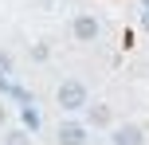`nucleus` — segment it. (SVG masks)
<instances>
[{
	"label": "nucleus",
	"mask_w": 149,
	"mask_h": 145,
	"mask_svg": "<svg viewBox=\"0 0 149 145\" xmlns=\"http://www.w3.org/2000/svg\"><path fill=\"white\" fill-rule=\"evenodd\" d=\"M110 145H145V130L137 122H122L110 130Z\"/></svg>",
	"instance_id": "nucleus-3"
},
{
	"label": "nucleus",
	"mask_w": 149,
	"mask_h": 145,
	"mask_svg": "<svg viewBox=\"0 0 149 145\" xmlns=\"http://www.w3.org/2000/svg\"><path fill=\"white\" fill-rule=\"evenodd\" d=\"M8 75H12V55L0 47V78H8Z\"/></svg>",
	"instance_id": "nucleus-9"
},
{
	"label": "nucleus",
	"mask_w": 149,
	"mask_h": 145,
	"mask_svg": "<svg viewBox=\"0 0 149 145\" xmlns=\"http://www.w3.org/2000/svg\"><path fill=\"white\" fill-rule=\"evenodd\" d=\"M55 102H59L63 114H79V110L90 102V90H86V83H82V78H63L59 90H55Z\"/></svg>",
	"instance_id": "nucleus-1"
},
{
	"label": "nucleus",
	"mask_w": 149,
	"mask_h": 145,
	"mask_svg": "<svg viewBox=\"0 0 149 145\" xmlns=\"http://www.w3.org/2000/svg\"><path fill=\"white\" fill-rule=\"evenodd\" d=\"M98 31H102V24H98V16H90V12H79L71 20V35L79 39V43H94Z\"/></svg>",
	"instance_id": "nucleus-2"
},
{
	"label": "nucleus",
	"mask_w": 149,
	"mask_h": 145,
	"mask_svg": "<svg viewBox=\"0 0 149 145\" xmlns=\"http://www.w3.org/2000/svg\"><path fill=\"white\" fill-rule=\"evenodd\" d=\"M4 145H31V137H28V130H8Z\"/></svg>",
	"instance_id": "nucleus-7"
},
{
	"label": "nucleus",
	"mask_w": 149,
	"mask_h": 145,
	"mask_svg": "<svg viewBox=\"0 0 149 145\" xmlns=\"http://www.w3.org/2000/svg\"><path fill=\"white\" fill-rule=\"evenodd\" d=\"M20 118H24V130H28V133L39 130V110L31 106V102H28V106H20Z\"/></svg>",
	"instance_id": "nucleus-6"
},
{
	"label": "nucleus",
	"mask_w": 149,
	"mask_h": 145,
	"mask_svg": "<svg viewBox=\"0 0 149 145\" xmlns=\"http://www.w3.org/2000/svg\"><path fill=\"white\" fill-rule=\"evenodd\" d=\"M141 8H149V0H141Z\"/></svg>",
	"instance_id": "nucleus-12"
},
{
	"label": "nucleus",
	"mask_w": 149,
	"mask_h": 145,
	"mask_svg": "<svg viewBox=\"0 0 149 145\" xmlns=\"http://www.w3.org/2000/svg\"><path fill=\"white\" fill-rule=\"evenodd\" d=\"M31 59H36V63H47V59H51V47H47V43H31Z\"/></svg>",
	"instance_id": "nucleus-8"
},
{
	"label": "nucleus",
	"mask_w": 149,
	"mask_h": 145,
	"mask_svg": "<svg viewBox=\"0 0 149 145\" xmlns=\"http://www.w3.org/2000/svg\"><path fill=\"white\" fill-rule=\"evenodd\" d=\"M141 28L149 31V8H141Z\"/></svg>",
	"instance_id": "nucleus-10"
},
{
	"label": "nucleus",
	"mask_w": 149,
	"mask_h": 145,
	"mask_svg": "<svg viewBox=\"0 0 149 145\" xmlns=\"http://www.w3.org/2000/svg\"><path fill=\"white\" fill-rule=\"evenodd\" d=\"M4 122H8V106L0 102V126H4Z\"/></svg>",
	"instance_id": "nucleus-11"
},
{
	"label": "nucleus",
	"mask_w": 149,
	"mask_h": 145,
	"mask_svg": "<svg viewBox=\"0 0 149 145\" xmlns=\"http://www.w3.org/2000/svg\"><path fill=\"white\" fill-rule=\"evenodd\" d=\"M82 110H86V122H82V126H86V130H90V126H94V130H106V126H110V106H106V102H94V106H90V102H86V106H82Z\"/></svg>",
	"instance_id": "nucleus-5"
},
{
	"label": "nucleus",
	"mask_w": 149,
	"mask_h": 145,
	"mask_svg": "<svg viewBox=\"0 0 149 145\" xmlns=\"http://www.w3.org/2000/svg\"><path fill=\"white\" fill-rule=\"evenodd\" d=\"M55 141H59V145H86V126H82V122H59Z\"/></svg>",
	"instance_id": "nucleus-4"
},
{
	"label": "nucleus",
	"mask_w": 149,
	"mask_h": 145,
	"mask_svg": "<svg viewBox=\"0 0 149 145\" xmlns=\"http://www.w3.org/2000/svg\"><path fill=\"white\" fill-rule=\"evenodd\" d=\"M47 4H55V0H47Z\"/></svg>",
	"instance_id": "nucleus-13"
}]
</instances>
